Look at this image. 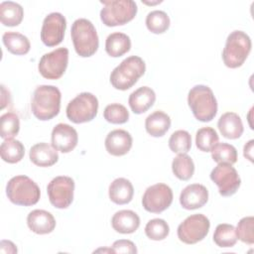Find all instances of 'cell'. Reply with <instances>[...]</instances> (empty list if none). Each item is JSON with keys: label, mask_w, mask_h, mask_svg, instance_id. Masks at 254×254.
I'll list each match as a JSON object with an SVG mask.
<instances>
[{"label": "cell", "mask_w": 254, "mask_h": 254, "mask_svg": "<svg viewBox=\"0 0 254 254\" xmlns=\"http://www.w3.org/2000/svg\"><path fill=\"white\" fill-rule=\"evenodd\" d=\"M61 99L62 94L57 86L39 85L34 90L32 96V113L41 121L51 120L60 112Z\"/></svg>", "instance_id": "6da1fadb"}, {"label": "cell", "mask_w": 254, "mask_h": 254, "mask_svg": "<svg viewBox=\"0 0 254 254\" xmlns=\"http://www.w3.org/2000/svg\"><path fill=\"white\" fill-rule=\"evenodd\" d=\"M189 106L198 121L209 122L217 113V101L210 87L197 84L190 88L188 94Z\"/></svg>", "instance_id": "7a4b0ae2"}, {"label": "cell", "mask_w": 254, "mask_h": 254, "mask_svg": "<svg viewBox=\"0 0 254 254\" xmlns=\"http://www.w3.org/2000/svg\"><path fill=\"white\" fill-rule=\"evenodd\" d=\"M70 36L74 50L79 57L89 58L97 52L99 46L98 35L89 20L76 19L71 25Z\"/></svg>", "instance_id": "3957f363"}, {"label": "cell", "mask_w": 254, "mask_h": 254, "mask_svg": "<svg viewBox=\"0 0 254 254\" xmlns=\"http://www.w3.org/2000/svg\"><path fill=\"white\" fill-rule=\"evenodd\" d=\"M145 71V62L138 56H130L111 71L110 83L116 89L127 90L138 81Z\"/></svg>", "instance_id": "277c9868"}, {"label": "cell", "mask_w": 254, "mask_h": 254, "mask_svg": "<svg viewBox=\"0 0 254 254\" xmlns=\"http://www.w3.org/2000/svg\"><path fill=\"white\" fill-rule=\"evenodd\" d=\"M251 39L243 31L231 32L225 42L222 51V61L229 68L241 66L251 52Z\"/></svg>", "instance_id": "5b68a950"}, {"label": "cell", "mask_w": 254, "mask_h": 254, "mask_svg": "<svg viewBox=\"0 0 254 254\" xmlns=\"http://www.w3.org/2000/svg\"><path fill=\"white\" fill-rule=\"evenodd\" d=\"M6 194L11 202L17 205L31 206L36 204L41 196L39 186L27 176H16L6 185Z\"/></svg>", "instance_id": "8992f818"}, {"label": "cell", "mask_w": 254, "mask_h": 254, "mask_svg": "<svg viewBox=\"0 0 254 254\" xmlns=\"http://www.w3.org/2000/svg\"><path fill=\"white\" fill-rule=\"evenodd\" d=\"M103 8L100 11V20L107 27L125 25L132 21L137 14V4L133 0L100 1Z\"/></svg>", "instance_id": "52a82bcc"}, {"label": "cell", "mask_w": 254, "mask_h": 254, "mask_svg": "<svg viewBox=\"0 0 254 254\" xmlns=\"http://www.w3.org/2000/svg\"><path fill=\"white\" fill-rule=\"evenodd\" d=\"M98 111V99L90 92H81L70 100L65 112L68 120L75 124L93 120Z\"/></svg>", "instance_id": "ba28073f"}, {"label": "cell", "mask_w": 254, "mask_h": 254, "mask_svg": "<svg viewBox=\"0 0 254 254\" xmlns=\"http://www.w3.org/2000/svg\"><path fill=\"white\" fill-rule=\"evenodd\" d=\"M209 219L202 213L188 216L178 226V237L186 244H195L205 238L209 231Z\"/></svg>", "instance_id": "9c48e42d"}, {"label": "cell", "mask_w": 254, "mask_h": 254, "mask_svg": "<svg viewBox=\"0 0 254 254\" xmlns=\"http://www.w3.org/2000/svg\"><path fill=\"white\" fill-rule=\"evenodd\" d=\"M68 64V50L66 48H59L40 59L38 69L41 75L47 79L61 78Z\"/></svg>", "instance_id": "30bf717a"}, {"label": "cell", "mask_w": 254, "mask_h": 254, "mask_svg": "<svg viewBox=\"0 0 254 254\" xmlns=\"http://www.w3.org/2000/svg\"><path fill=\"white\" fill-rule=\"evenodd\" d=\"M74 182L70 177L59 176L54 178L47 187L51 204L57 208H67L73 200Z\"/></svg>", "instance_id": "8fae6325"}, {"label": "cell", "mask_w": 254, "mask_h": 254, "mask_svg": "<svg viewBox=\"0 0 254 254\" xmlns=\"http://www.w3.org/2000/svg\"><path fill=\"white\" fill-rule=\"evenodd\" d=\"M173 202V190L166 184H155L146 189L142 205L145 210L152 213H161Z\"/></svg>", "instance_id": "7c38bea8"}, {"label": "cell", "mask_w": 254, "mask_h": 254, "mask_svg": "<svg viewBox=\"0 0 254 254\" xmlns=\"http://www.w3.org/2000/svg\"><path fill=\"white\" fill-rule=\"evenodd\" d=\"M211 181L217 186L222 196L233 195L241 185V179L234 167L229 164L220 163L210 173Z\"/></svg>", "instance_id": "4fadbf2b"}, {"label": "cell", "mask_w": 254, "mask_h": 254, "mask_svg": "<svg viewBox=\"0 0 254 254\" xmlns=\"http://www.w3.org/2000/svg\"><path fill=\"white\" fill-rule=\"evenodd\" d=\"M66 29V20L59 12H53L47 15L43 21L41 29V40L47 47L60 45L64 37Z\"/></svg>", "instance_id": "5bb4252c"}, {"label": "cell", "mask_w": 254, "mask_h": 254, "mask_svg": "<svg viewBox=\"0 0 254 254\" xmlns=\"http://www.w3.org/2000/svg\"><path fill=\"white\" fill-rule=\"evenodd\" d=\"M52 146L62 153L71 152L77 145L78 135L76 130L68 124L59 123L52 131Z\"/></svg>", "instance_id": "9a60e30c"}, {"label": "cell", "mask_w": 254, "mask_h": 254, "mask_svg": "<svg viewBox=\"0 0 254 254\" xmlns=\"http://www.w3.org/2000/svg\"><path fill=\"white\" fill-rule=\"evenodd\" d=\"M208 200V190L200 184L187 186L180 194L181 205L188 210L202 207Z\"/></svg>", "instance_id": "2e32d148"}, {"label": "cell", "mask_w": 254, "mask_h": 254, "mask_svg": "<svg viewBox=\"0 0 254 254\" xmlns=\"http://www.w3.org/2000/svg\"><path fill=\"white\" fill-rule=\"evenodd\" d=\"M133 139L129 132L123 129H115L109 132L104 145L108 154L116 157L126 155L132 147Z\"/></svg>", "instance_id": "e0dca14e"}, {"label": "cell", "mask_w": 254, "mask_h": 254, "mask_svg": "<svg viewBox=\"0 0 254 254\" xmlns=\"http://www.w3.org/2000/svg\"><path fill=\"white\" fill-rule=\"evenodd\" d=\"M27 224L34 233L43 235L51 233L55 229L56 219L47 210L34 209L27 216Z\"/></svg>", "instance_id": "ac0fdd59"}, {"label": "cell", "mask_w": 254, "mask_h": 254, "mask_svg": "<svg viewBox=\"0 0 254 254\" xmlns=\"http://www.w3.org/2000/svg\"><path fill=\"white\" fill-rule=\"evenodd\" d=\"M156 101V93L149 86H141L133 91L128 98L131 110L135 114H142L149 110Z\"/></svg>", "instance_id": "d6986e66"}, {"label": "cell", "mask_w": 254, "mask_h": 254, "mask_svg": "<svg viewBox=\"0 0 254 254\" xmlns=\"http://www.w3.org/2000/svg\"><path fill=\"white\" fill-rule=\"evenodd\" d=\"M111 225L116 232L130 234L139 228L140 217L133 210L122 209L114 213L111 219Z\"/></svg>", "instance_id": "ffe728a7"}, {"label": "cell", "mask_w": 254, "mask_h": 254, "mask_svg": "<svg viewBox=\"0 0 254 254\" xmlns=\"http://www.w3.org/2000/svg\"><path fill=\"white\" fill-rule=\"evenodd\" d=\"M30 160L38 167H51L59 160L58 151L45 142L37 143L30 149Z\"/></svg>", "instance_id": "44dd1931"}, {"label": "cell", "mask_w": 254, "mask_h": 254, "mask_svg": "<svg viewBox=\"0 0 254 254\" xmlns=\"http://www.w3.org/2000/svg\"><path fill=\"white\" fill-rule=\"evenodd\" d=\"M217 127L221 135L227 139H238L244 131L240 116L235 112H226L222 114L217 122Z\"/></svg>", "instance_id": "7402d4cb"}, {"label": "cell", "mask_w": 254, "mask_h": 254, "mask_svg": "<svg viewBox=\"0 0 254 254\" xmlns=\"http://www.w3.org/2000/svg\"><path fill=\"white\" fill-rule=\"evenodd\" d=\"M108 194L112 202L120 205L127 204L133 198L134 188L129 180L117 178L109 185Z\"/></svg>", "instance_id": "603a6c76"}, {"label": "cell", "mask_w": 254, "mask_h": 254, "mask_svg": "<svg viewBox=\"0 0 254 254\" xmlns=\"http://www.w3.org/2000/svg\"><path fill=\"white\" fill-rule=\"evenodd\" d=\"M171 127V118L164 111L157 110L151 113L145 120V129L153 137L164 136Z\"/></svg>", "instance_id": "cb8c5ba5"}, {"label": "cell", "mask_w": 254, "mask_h": 254, "mask_svg": "<svg viewBox=\"0 0 254 254\" xmlns=\"http://www.w3.org/2000/svg\"><path fill=\"white\" fill-rule=\"evenodd\" d=\"M131 49V40L124 33L115 32L110 34L105 41V51L112 58H119Z\"/></svg>", "instance_id": "d4e9b609"}, {"label": "cell", "mask_w": 254, "mask_h": 254, "mask_svg": "<svg viewBox=\"0 0 254 254\" xmlns=\"http://www.w3.org/2000/svg\"><path fill=\"white\" fill-rule=\"evenodd\" d=\"M2 41L8 52L16 56H23L29 53L31 44L29 39L17 32H5Z\"/></svg>", "instance_id": "484cf974"}, {"label": "cell", "mask_w": 254, "mask_h": 254, "mask_svg": "<svg viewBox=\"0 0 254 254\" xmlns=\"http://www.w3.org/2000/svg\"><path fill=\"white\" fill-rule=\"evenodd\" d=\"M24 17L22 6L13 1H3L0 4V21L4 26H18Z\"/></svg>", "instance_id": "4316f807"}, {"label": "cell", "mask_w": 254, "mask_h": 254, "mask_svg": "<svg viewBox=\"0 0 254 254\" xmlns=\"http://www.w3.org/2000/svg\"><path fill=\"white\" fill-rule=\"evenodd\" d=\"M0 155L4 162L16 164L24 158L25 147L19 140L5 139L0 146Z\"/></svg>", "instance_id": "83f0119b"}, {"label": "cell", "mask_w": 254, "mask_h": 254, "mask_svg": "<svg viewBox=\"0 0 254 254\" xmlns=\"http://www.w3.org/2000/svg\"><path fill=\"white\" fill-rule=\"evenodd\" d=\"M238 240L236 228L232 224L220 223L216 226L213 233L214 243L221 248L233 247Z\"/></svg>", "instance_id": "f1b7e54d"}, {"label": "cell", "mask_w": 254, "mask_h": 254, "mask_svg": "<svg viewBox=\"0 0 254 254\" xmlns=\"http://www.w3.org/2000/svg\"><path fill=\"white\" fill-rule=\"evenodd\" d=\"M172 171L179 180H190L194 173L192 159L187 154H179L172 162Z\"/></svg>", "instance_id": "f546056e"}, {"label": "cell", "mask_w": 254, "mask_h": 254, "mask_svg": "<svg viewBox=\"0 0 254 254\" xmlns=\"http://www.w3.org/2000/svg\"><path fill=\"white\" fill-rule=\"evenodd\" d=\"M170 18L168 14L161 10H154L146 17L147 29L154 34H163L170 28Z\"/></svg>", "instance_id": "4dcf8cb0"}, {"label": "cell", "mask_w": 254, "mask_h": 254, "mask_svg": "<svg viewBox=\"0 0 254 254\" xmlns=\"http://www.w3.org/2000/svg\"><path fill=\"white\" fill-rule=\"evenodd\" d=\"M210 152L212 160L218 164L233 165L237 162V150L228 143H217Z\"/></svg>", "instance_id": "1f68e13d"}, {"label": "cell", "mask_w": 254, "mask_h": 254, "mask_svg": "<svg viewBox=\"0 0 254 254\" xmlns=\"http://www.w3.org/2000/svg\"><path fill=\"white\" fill-rule=\"evenodd\" d=\"M218 135L211 127H202L196 131L195 145L199 151L210 152L218 143Z\"/></svg>", "instance_id": "d6a6232c"}, {"label": "cell", "mask_w": 254, "mask_h": 254, "mask_svg": "<svg viewBox=\"0 0 254 254\" xmlns=\"http://www.w3.org/2000/svg\"><path fill=\"white\" fill-rule=\"evenodd\" d=\"M191 147V136L186 130L175 131L169 139V148L176 154H187Z\"/></svg>", "instance_id": "836d02e7"}, {"label": "cell", "mask_w": 254, "mask_h": 254, "mask_svg": "<svg viewBox=\"0 0 254 254\" xmlns=\"http://www.w3.org/2000/svg\"><path fill=\"white\" fill-rule=\"evenodd\" d=\"M20 130V120L16 113L7 112L0 117V136L10 139L16 136Z\"/></svg>", "instance_id": "e575fe53"}, {"label": "cell", "mask_w": 254, "mask_h": 254, "mask_svg": "<svg viewBox=\"0 0 254 254\" xmlns=\"http://www.w3.org/2000/svg\"><path fill=\"white\" fill-rule=\"evenodd\" d=\"M170 233L169 224L162 218H154L147 222L145 234L148 238L155 241L164 240Z\"/></svg>", "instance_id": "d590c367"}, {"label": "cell", "mask_w": 254, "mask_h": 254, "mask_svg": "<svg viewBox=\"0 0 254 254\" xmlns=\"http://www.w3.org/2000/svg\"><path fill=\"white\" fill-rule=\"evenodd\" d=\"M104 119L112 124H123L129 119V111L120 103L108 104L103 111Z\"/></svg>", "instance_id": "8d00e7d4"}, {"label": "cell", "mask_w": 254, "mask_h": 254, "mask_svg": "<svg viewBox=\"0 0 254 254\" xmlns=\"http://www.w3.org/2000/svg\"><path fill=\"white\" fill-rule=\"evenodd\" d=\"M236 233L238 239L252 245L254 243V217L246 216L241 218L237 224Z\"/></svg>", "instance_id": "74e56055"}, {"label": "cell", "mask_w": 254, "mask_h": 254, "mask_svg": "<svg viewBox=\"0 0 254 254\" xmlns=\"http://www.w3.org/2000/svg\"><path fill=\"white\" fill-rule=\"evenodd\" d=\"M112 250L114 253H128V254H135L137 253L136 245L127 239H119L113 242Z\"/></svg>", "instance_id": "f35d334b"}, {"label": "cell", "mask_w": 254, "mask_h": 254, "mask_svg": "<svg viewBox=\"0 0 254 254\" xmlns=\"http://www.w3.org/2000/svg\"><path fill=\"white\" fill-rule=\"evenodd\" d=\"M17 247L16 245L9 240H1L0 242V252L1 253H11L15 254L17 253Z\"/></svg>", "instance_id": "ab89813d"}, {"label": "cell", "mask_w": 254, "mask_h": 254, "mask_svg": "<svg viewBox=\"0 0 254 254\" xmlns=\"http://www.w3.org/2000/svg\"><path fill=\"white\" fill-rule=\"evenodd\" d=\"M253 144H254V141L250 140L244 145V149H243L244 157L248 159L250 162H253Z\"/></svg>", "instance_id": "60d3db41"}, {"label": "cell", "mask_w": 254, "mask_h": 254, "mask_svg": "<svg viewBox=\"0 0 254 254\" xmlns=\"http://www.w3.org/2000/svg\"><path fill=\"white\" fill-rule=\"evenodd\" d=\"M95 252H109V253L111 252V253H114V251L112 250V248H109V249H107V248H104V249H103V248H99V249L95 250L94 253H95Z\"/></svg>", "instance_id": "b9f144b4"}, {"label": "cell", "mask_w": 254, "mask_h": 254, "mask_svg": "<svg viewBox=\"0 0 254 254\" xmlns=\"http://www.w3.org/2000/svg\"><path fill=\"white\" fill-rule=\"evenodd\" d=\"M143 3L145 4H148V5H154V4H158V3H161L162 1H156V2H146V1H142Z\"/></svg>", "instance_id": "7bdbcfd3"}]
</instances>
